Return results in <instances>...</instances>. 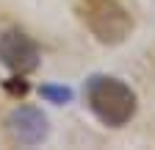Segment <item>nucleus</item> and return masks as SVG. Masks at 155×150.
Instances as JSON below:
<instances>
[{
    "instance_id": "1",
    "label": "nucleus",
    "mask_w": 155,
    "mask_h": 150,
    "mask_svg": "<svg viewBox=\"0 0 155 150\" xmlns=\"http://www.w3.org/2000/svg\"><path fill=\"white\" fill-rule=\"evenodd\" d=\"M86 103L108 128H122L136 114V92L114 75H91L86 81Z\"/></svg>"
},
{
    "instance_id": "2",
    "label": "nucleus",
    "mask_w": 155,
    "mask_h": 150,
    "mask_svg": "<svg viewBox=\"0 0 155 150\" xmlns=\"http://www.w3.org/2000/svg\"><path fill=\"white\" fill-rule=\"evenodd\" d=\"M83 22L103 45H122L133 31V17L116 0H83Z\"/></svg>"
},
{
    "instance_id": "3",
    "label": "nucleus",
    "mask_w": 155,
    "mask_h": 150,
    "mask_svg": "<svg viewBox=\"0 0 155 150\" xmlns=\"http://www.w3.org/2000/svg\"><path fill=\"white\" fill-rule=\"evenodd\" d=\"M0 61L17 75L33 72L39 67V47L28 33L17 31V28L3 31L0 33Z\"/></svg>"
},
{
    "instance_id": "4",
    "label": "nucleus",
    "mask_w": 155,
    "mask_h": 150,
    "mask_svg": "<svg viewBox=\"0 0 155 150\" xmlns=\"http://www.w3.org/2000/svg\"><path fill=\"white\" fill-rule=\"evenodd\" d=\"M6 128L11 139L19 145H39L50 134L47 117L42 114V108H33V106H17L6 120Z\"/></svg>"
},
{
    "instance_id": "5",
    "label": "nucleus",
    "mask_w": 155,
    "mask_h": 150,
    "mask_svg": "<svg viewBox=\"0 0 155 150\" xmlns=\"http://www.w3.org/2000/svg\"><path fill=\"white\" fill-rule=\"evenodd\" d=\"M39 95H42L45 100H50V103H55V106H61V103L72 100V89H67V86H42Z\"/></svg>"
},
{
    "instance_id": "6",
    "label": "nucleus",
    "mask_w": 155,
    "mask_h": 150,
    "mask_svg": "<svg viewBox=\"0 0 155 150\" xmlns=\"http://www.w3.org/2000/svg\"><path fill=\"white\" fill-rule=\"evenodd\" d=\"M6 89L14 92V95H25V92H28V84H25V81H19V84H6Z\"/></svg>"
}]
</instances>
